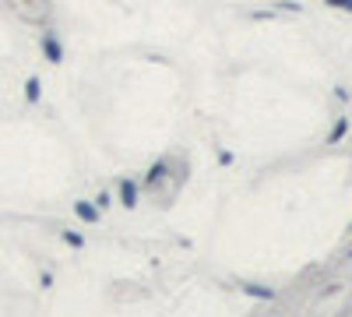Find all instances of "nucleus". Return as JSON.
Segmentation results:
<instances>
[{
  "label": "nucleus",
  "instance_id": "6e6552de",
  "mask_svg": "<svg viewBox=\"0 0 352 317\" xmlns=\"http://www.w3.org/2000/svg\"><path fill=\"white\" fill-rule=\"evenodd\" d=\"M324 4H331V8H342V11H352V0H324Z\"/></svg>",
  "mask_w": 352,
  "mask_h": 317
},
{
  "label": "nucleus",
  "instance_id": "423d86ee",
  "mask_svg": "<svg viewBox=\"0 0 352 317\" xmlns=\"http://www.w3.org/2000/svg\"><path fill=\"white\" fill-rule=\"evenodd\" d=\"M25 99H28V102H39V78H28V85H25Z\"/></svg>",
  "mask_w": 352,
  "mask_h": 317
},
{
  "label": "nucleus",
  "instance_id": "9b49d317",
  "mask_svg": "<svg viewBox=\"0 0 352 317\" xmlns=\"http://www.w3.org/2000/svg\"><path fill=\"white\" fill-rule=\"evenodd\" d=\"M345 257H352V247H349V250H345Z\"/></svg>",
  "mask_w": 352,
  "mask_h": 317
},
{
  "label": "nucleus",
  "instance_id": "0eeeda50",
  "mask_svg": "<svg viewBox=\"0 0 352 317\" xmlns=\"http://www.w3.org/2000/svg\"><path fill=\"white\" fill-rule=\"evenodd\" d=\"M247 293H250V296H261V300H272V296H275L272 289H261V285H247Z\"/></svg>",
  "mask_w": 352,
  "mask_h": 317
},
{
  "label": "nucleus",
  "instance_id": "39448f33",
  "mask_svg": "<svg viewBox=\"0 0 352 317\" xmlns=\"http://www.w3.org/2000/svg\"><path fill=\"white\" fill-rule=\"evenodd\" d=\"M345 131H349V120L342 117V120H338V124L331 127V134H328V145H338V141L345 138Z\"/></svg>",
  "mask_w": 352,
  "mask_h": 317
},
{
  "label": "nucleus",
  "instance_id": "f8f14e48",
  "mask_svg": "<svg viewBox=\"0 0 352 317\" xmlns=\"http://www.w3.org/2000/svg\"><path fill=\"white\" fill-rule=\"evenodd\" d=\"M349 233H352V222H349Z\"/></svg>",
  "mask_w": 352,
  "mask_h": 317
},
{
  "label": "nucleus",
  "instance_id": "20e7f679",
  "mask_svg": "<svg viewBox=\"0 0 352 317\" xmlns=\"http://www.w3.org/2000/svg\"><path fill=\"white\" fill-rule=\"evenodd\" d=\"M166 169H169L166 162H155V166H152V173H148V177H144V190H152V187H155V184H159V180L166 177Z\"/></svg>",
  "mask_w": 352,
  "mask_h": 317
},
{
  "label": "nucleus",
  "instance_id": "f03ea898",
  "mask_svg": "<svg viewBox=\"0 0 352 317\" xmlns=\"http://www.w3.org/2000/svg\"><path fill=\"white\" fill-rule=\"evenodd\" d=\"M120 197H124L127 208H134L138 205V184L134 180H120Z\"/></svg>",
  "mask_w": 352,
  "mask_h": 317
},
{
  "label": "nucleus",
  "instance_id": "f257e3e1",
  "mask_svg": "<svg viewBox=\"0 0 352 317\" xmlns=\"http://www.w3.org/2000/svg\"><path fill=\"white\" fill-rule=\"evenodd\" d=\"M43 50H46V56H50V64H60V61H64V50H60V43H56L53 36L43 39Z\"/></svg>",
  "mask_w": 352,
  "mask_h": 317
},
{
  "label": "nucleus",
  "instance_id": "9d476101",
  "mask_svg": "<svg viewBox=\"0 0 352 317\" xmlns=\"http://www.w3.org/2000/svg\"><path fill=\"white\" fill-rule=\"evenodd\" d=\"M106 205H109V194H106V190H102V194H99V197H96V208H106Z\"/></svg>",
  "mask_w": 352,
  "mask_h": 317
},
{
  "label": "nucleus",
  "instance_id": "1a4fd4ad",
  "mask_svg": "<svg viewBox=\"0 0 352 317\" xmlns=\"http://www.w3.org/2000/svg\"><path fill=\"white\" fill-rule=\"evenodd\" d=\"M64 240H67V243H71V247H85V240H81V237H78V233H64Z\"/></svg>",
  "mask_w": 352,
  "mask_h": 317
},
{
  "label": "nucleus",
  "instance_id": "7ed1b4c3",
  "mask_svg": "<svg viewBox=\"0 0 352 317\" xmlns=\"http://www.w3.org/2000/svg\"><path fill=\"white\" fill-rule=\"evenodd\" d=\"M74 212H78L85 222H99V208L92 205V201H78V205H74Z\"/></svg>",
  "mask_w": 352,
  "mask_h": 317
}]
</instances>
